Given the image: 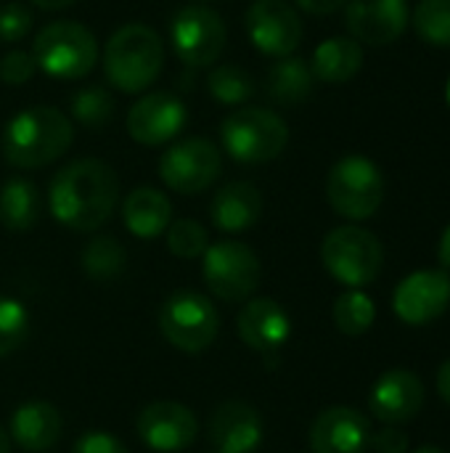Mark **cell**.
<instances>
[{"label": "cell", "mask_w": 450, "mask_h": 453, "mask_svg": "<svg viewBox=\"0 0 450 453\" xmlns=\"http://www.w3.org/2000/svg\"><path fill=\"white\" fill-rule=\"evenodd\" d=\"M119 199L117 173L95 157H82L61 167L48 186L50 215L80 234L98 231Z\"/></svg>", "instance_id": "obj_1"}, {"label": "cell", "mask_w": 450, "mask_h": 453, "mask_svg": "<svg viewBox=\"0 0 450 453\" xmlns=\"http://www.w3.org/2000/svg\"><path fill=\"white\" fill-rule=\"evenodd\" d=\"M74 127L56 106H29L8 119L3 127L0 149L11 167L34 170L56 162L72 143Z\"/></svg>", "instance_id": "obj_2"}, {"label": "cell", "mask_w": 450, "mask_h": 453, "mask_svg": "<svg viewBox=\"0 0 450 453\" xmlns=\"http://www.w3.org/2000/svg\"><path fill=\"white\" fill-rule=\"evenodd\" d=\"M164 66L162 37L141 21L122 24L106 42L103 72L122 93H143Z\"/></svg>", "instance_id": "obj_3"}, {"label": "cell", "mask_w": 450, "mask_h": 453, "mask_svg": "<svg viewBox=\"0 0 450 453\" xmlns=\"http://www.w3.org/2000/svg\"><path fill=\"white\" fill-rule=\"evenodd\" d=\"M220 143L225 154L244 165H260L276 159L289 143V127L284 117L263 106H241L231 111L220 125Z\"/></svg>", "instance_id": "obj_4"}, {"label": "cell", "mask_w": 450, "mask_h": 453, "mask_svg": "<svg viewBox=\"0 0 450 453\" xmlns=\"http://www.w3.org/2000/svg\"><path fill=\"white\" fill-rule=\"evenodd\" d=\"M32 56L56 80H80L98 61V40L80 21H50L34 35Z\"/></svg>", "instance_id": "obj_5"}, {"label": "cell", "mask_w": 450, "mask_h": 453, "mask_svg": "<svg viewBox=\"0 0 450 453\" xmlns=\"http://www.w3.org/2000/svg\"><path fill=\"white\" fill-rule=\"evenodd\" d=\"M324 268L345 287L361 289L379 279L385 265L382 242L361 226H339L321 244Z\"/></svg>", "instance_id": "obj_6"}, {"label": "cell", "mask_w": 450, "mask_h": 453, "mask_svg": "<svg viewBox=\"0 0 450 453\" xmlns=\"http://www.w3.org/2000/svg\"><path fill=\"white\" fill-rule=\"evenodd\" d=\"M326 196L337 215L369 220L385 202V175L369 157H342L326 178Z\"/></svg>", "instance_id": "obj_7"}, {"label": "cell", "mask_w": 450, "mask_h": 453, "mask_svg": "<svg viewBox=\"0 0 450 453\" xmlns=\"http://www.w3.org/2000/svg\"><path fill=\"white\" fill-rule=\"evenodd\" d=\"M159 329L172 348L183 353H204L220 332V316L210 297L183 289L162 303Z\"/></svg>", "instance_id": "obj_8"}, {"label": "cell", "mask_w": 450, "mask_h": 453, "mask_svg": "<svg viewBox=\"0 0 450 453\" xmlns=\"http://www.w3.org/2000/svg\"><path fill=\"white\" fill-rule=\"evenodd\" d=\"M202 257H204L202 273L215 297L225 303H241L257 289L260 257L244 242L225 239V242L210 244Z\"/></svg>", "instance_id": "obj_9"}, {"label": "cell", "mask_w": 450, "mask_h": 453, "mask_svg": "<svg viewBox=\"0 0 450 453\" xmlns=\"http://www.w3.org/2000/svg\"><path fill=\"white\" fill-rule=\"evenodd\" d=\"M223 173V154L207 138H186L172 143L159 159V178L178 194H202Z\"/></svg>", "instance_id": "obj_10"}, {"label": "cell", "mask_w": 450, "mask_h": 453, "mask_svg": "<svg viewBox=\"0 0 450 453\" xmlns=\"http://www.w3.org/2000/svg\"><path fill=\"white\" fill-rule=\"evenodd\" d=\"M170 40L175 56L188 66H210L220 58L228 29L217 11L207 5H186L170 24Z\"/></svg>", "instance_id": "obj_11"}, {"label": "cell", "mask_w": 450, "mask_h": 453, "mask_svg": "<svg viewBox=\"0 0 450 453\" xmlns=\"http://www.w3.org/2000/svg\"><path fill=\"white\" fill-rule=\"evenodd\" d=\"M252 45L265 56H292L302 42V21L286 0H255L244 16Z\"/></svg>", "instance_id": "obj_12"}, {"label": "cell", "mask_w": 450, "mask_h": 453, "mask_svg": "<svg viewBox=\"0 0 450 453\" xmlns=\"http://www.w3.org/2000/svg\"><path fill=\"white\" fill-rule=\"evenodd\" d=\"M188 122L186 104L167 93L154 90L141 96L127 111V133L141 146H164L170 143Z\"/></svg>", "instance_id": "obj_13"}, {"label": "cell", "mask_w": 450, "mask_h": 453, "mask_svg": "<svg viewBox=\"0 0 450 453\" xmlns=\"http://www.w3.org/2000/svg\"><path fill=\"white\" fill-rule=\"evenodd\" d=\"M450 305V276L448 271H416L406 276L395 295H393V311L403 324L424 326L435 319H440Z\"/></svg>", "instance_id": "obj_14"}, {"label": "cell", "mask_w": 450, "mask_h": 453, "mask_svg": "<svg viewBox=\"0 0 450 453\" xmlns=\"http://www.w3.org/2000/svg\"><path fill=\"white\" fill-rule=\"evenodd\" d=\"M345 21L358 42L382 48L395 42L406 32L411 21V8L408 0H347Z\"/></svg>", "instance_id": "obj_15"}, {"label": "cell", "mask_w": 450, "mask_h": 453, "mask_svg": "<svg viewBox=\"0 0 450 453\" xmlns=\"http://www.w3.org/2000/svg\"><path fill=\"white\" fill-rule=\"evenodd\" d=\"M138 435L156 453H175L188 449L199 435V422L191 409L175 401L149 403L138 414Z\"/></svg>", "instance_id": "obj_16"}, {"label": "cell", "mask_w": 450, "mask_h": 453, "mask_svg": "<svg viewBox=\"0 0 450 453\" xmlns=\"http://www.w3.org/2000/svg\"><path fill=\"white\" fill-rule=\"evenodd\" d=\"M424 406V385L408 369H390L385 372L369 395L371 414L385 425H406L419 417Z\"/></svg>", "instance_id": "obj_17"}, {"label": "cell", "mask_w": 450, "mask_h": 453, "mask_svg": "<svg viewBox=\"0 0 450 453\" xmlns=\"http://www.w3.org/2000/svg\"><path fill=\"white\" fill-rule=\"evenodd\" d=\"M207 438L215 453H255L263 443V419L247 401H225L212 411Z\"/></svg>", "instance_id": "obj_18"}, {"label": "cell", "mask_w": 450, "mask_h": 453, "mask_svg": "<svg viewBox=\"0 0 450 453\" xmlns=\"http://www.w3.org/2000/svg\"><path fill=\"white\" fill-rule=\"evenodd\" d=\"M371 443L369 419L350 406H332L321 411L310 427L313 453H366Z\"/></svg>", "instance_id": "obj_19"}, {"label": "cell", "mask_w": 450, "mask_h": 453, "mask_svg": "<svg viewBox=\"0 0 450 453\" xmlns=\"http://www.w3.org/2000/svg\"><path fill=\"white\" fill-rule=\"evenodd\" d=\"M239 337L247 348L263 356H273L281 350V345L292 334V321L289 313L271 297H257L249 300L236 319Z\"/></svg>", "instance_id": "obj_20"}, {"label": "cell", "mask_w": 450, "mask_h": 453, "mask_svg": "<svg viewBox=\"0 0 450 453\" xmlns=\"http://www.w3.org/2000/svg\"><path fill=\"white\" fill-rule=\"evenodd\" d=\"M263 215V194L249 180H233L223 186L210 207V218L223 234L249 231Z\"/></svg>", "instance_id": "obj_21"}, {"label": "cell", "mask_w": 450, "mask_h": 453, "mask_svg": "<svg viewBox=\"0 0 450 453\" xmlns=\"http://www.w3.org/2000/svg\"><path fill=\"white\" fill-rule=\"evenodd\" d=\"M122 223L138 239H156L172 223V202L154 186H138L122 202Z\"/></svg>", "instance_id": "obj_22"}, {"label": "cell", "mask_w": 450, "mask_h": 453, "mask_svg": "<svg viewBox=\"0 0 450 453\" xmlns=\"http://www.w3.org/2000/svg\"><path fill=\"white\" fill-rule=\"evenodd\" d=\"M64 419L56 406L45 401H32L16 409L11 417V438L24 451L40 453L53 449L61 438Z\"/></svg>", "instance_id": "obj_23"}, {"label": "cell", "mask_w": 450, "mask_h": 453, "mask_svg": "<svg viewBox=\"0 0 450 453\" xmlns=\"http://www.w3.org/2000/svg\"><path fill=\"white\" fill-rule=\"evenodd\" d=\"M363 66V48L355 37H329L313 50V77L326 85H342L353 80Z\"/></svg>", "instance_id": "obj_24"}, {"label": "cell", "mask_w": 450, "mask_h": 453, "mask_svg": "<svg viewBox=\"0 0 450 453\" xmlns=\"http://www.w3.org/2000/svg\"><path fill=\"white\" fill-rule=\"evenodd\" d=\"M42 212V196L40 188L27 178H8L0 186V223L13 231H29Z\"/></svg>", "instance_id": "obj_25"}, {"label": "cell", "mask_w": 450, "mask_h": 453, "mask_svg": "<svg viewBox=\"0 0 450 453\" xmlns=\"http://www.w3.org/2000/svg\"><path fill=\"white\" fill-rule=\"evenodd\" d=\"M313 82H316V77L305 58L284 56L271 66L265 90H268L271 101H276L281 106H297L313 93Z\"/></svg>", "instance_id": "obj_26"}, {"label": "cell", "mask_w": 450, "mask_h": 453, "mask_svg": "<svg viewBox=\"0 0 450 453\" xmlns=\"http://www.w3.org/2000/svg\"><path fill=\"white\" fill-rule=\"evenodd\" d=\"M127 252L114 236H93L82 250V271L93 281H111L125 271Z\"/></svg>", "instance_id": "obj_27"}, {"label": "cell", "mask_w": 450, "mask_h": 453, "mask_svg": "<svg viewBox=\"0 0 450 453\" xmlns=\"http://www.w3.org/2000/svg\"><path fill=\"white\" fill-rule=\"evenodd\" d=\"M210 96L223 106H241L255 96V80L236 64H220L207 77Z\"/></svg>", "instance_id": "obj_28"}, {"label": "cell", "mask_w": 450, "mask_h": 453, "mask_svg": "<svg viewBox=\"0 0 450 453\" xmlns=\"http://www.w3.org/2000/svg\"><path fill=\"white\" fill-rule=\"evenodd\" d=\"M377 319V305L374 300L361 292V289H347L345 295L337 297L334 303V324L342 334L347 337H361L371 329Z\"/></svg>", "instance_id": "obj_29"}, {"label": "cell", "mask_w": 450, "mask_h": 453, "mask_svg": "<svg viewBox=\"0 0 450 453\" xmlns=\"http://www.w3.org/2000/svg\"><path fill=\"white\" fill-rule=\"evenodd\" d=\"M72 117L90 130H101L111 117H114V98L106 88L101 85H85L80 88L72 101H69Z\"/></svg>", "instance_id": "obj_30"}, {"label": "cell", "mask_w": 450, "mask_h": 453, "mask_svg": "<svg viewBox=\"0 0 450 453\" xmlns=\"http://www.w3.org/2000/svg\"><path fill=\"white\" fill-rule=\"evenodd\" d=\"M411 21L427 45L450 48V0H419Z\"/></svg>", "instance_id": "obj_31"}, {"label": "cell", "mask_w": 450, "mask_h": 453, "mask_svg": "<svg viewBox=\"0 0 450 453\" xmlns=\"http://www.w3.org/2000/svg\"><path fill=\"white\" fill-rule=\"evenodd\" d=\"M167 247L175 257L180 260H194L202 257L210 247V234L199 220L191 218H180L175 223L167 226Z\"/></svg>", "instance_id": "obj_32"}, {"label": "cell", "mask_w": 450, "mask_h": 453, "mask_svg": "<svg viewBox=\"0 0 450 453\" xmlns=\"http://www.w3.org/2000/svg\"><path fill=\"white\" fill-rule=\"evenodd\" d=\"M29 332V313L13 297H0V358L11 356Z\"/></svg>", "instance_id": "obj_33"}, {"label": "cell", "mask_w": 450, "mask_h": 453, "mask_svg": "<svg viewBox=\"0 0 450 453\" xmlns=\"http://www.w3.org/2000/svg\"><path fill=\"white\" fill-rule=\"evenodd\" d=\"M32 21H34V16L24 3H19V0L5 3L0 8V42L24 40L29 35V29H32Z\"/></svg>", "instance_id": "obj_34"}, {"label": "cell", "mask_w": 450, "mask_h": 453, "mask_svg": "<svg viewBox=\"0 0 450 453\" xmlns=\"http://www.w3.org/2000/svg\"><path fill=\"white\" fill-rule=\"evenodd\" d=\"M34 72H37V61L32 50H8L0 58V80L5 85H24L34 77Z\"/></svg>", "instance_id": "obj_35"}, {"label": "cell", "mask_w": 450, "mask_h": 453, "mask_svg": "<svg viewBox=\"0 0 450 453\" xmlns=\"http://www.w3.org/2000/svg\"><path fill=\"white\" fill-rule=\"evenodd\" d=\"M72 453H127V449L122 446V441H117L114 435L109 433H85L77 443Z\"/></svg>", "instance_id": "obj_36"}, {"label": "cell", "mask_w": 450, "mask_h": 453, "mask_svg": "<svg viewBox=\"0 0 450 453\" xmlns=\"http://www.w3.org/2000/svg\"><path fill=\"white\" fill-rule=\"evenodd\" d=\"M369 449H374V453H408V435L395 425H387L385 430L371 435Z\"/></svg>", "instance_id": "obj_37"}, {"label": "cell", "mask_w": 450, "mask_h": 453, "mask_svg": "<svg viewBox=\"0 0 450 453\" xmlns=\"http://www.w3.org/2000/svg\"><path fill=\"white\" fill-rule=\"evenodd\" d=\"M305 13H313V16H326V13H334L339 11L347 0H294Z\"/></svg>", "instance_id": "obj_38"}, {"label": "cell", "mask_w": 450, "mask_h": 453, "mask_svg": "<svg viewBox=\"0 0 450 453\" xmlns=\"http://www.w3.org/2000/svg\"><path fill=\"white\" fill-rule=\"evenodd\" d=\"M438 393H440V398L450 406V358L440 366V372H438Z\"/></svg>", "instance_id": "obj_39"}, {"label": "cell", "mask_w": 450, "mask_h": 453, "mask_svg": "<svg viewBox=\"0 0 450 453\" xmlns=\"http://www.w3.org/2000/svg\"><path fill=\"white\" fill-rule=\"evenodd\" d=\"M438 260L443 265V271H450V226L443 231L440 244H438Z\"/></svg>", "instance_id": "obj_40"}, {"label": "cell", "mask_w": 450, "mask_h": 453, "mask_svg": "<svg viewBox=\"0 0 450 453\" xmlns=\"http://www.w3.org/2000/svg\"><path fill=\"white\" fill-rule=\"evenodd\" d=\"M29 3L42 8V11H61V8H69L74 0H29Z\"/></svg>", "instance_id": "obj_41"}, {"label": "cell", "mask_w": 450, "mask_h": 453, "mask_svg": "<svg viewBox=\"0 0 450 453\" xmlns=\"http://www.w3.org/2000/svg\"><path fill=\"white\" fill-rule=\"evenodd\" d=\"M0 453H11V435L0 427Z\"/></svg>", "instance_id": "obj_42"}, {"label": "cell", "mask_w": 450, "mask_h": 453, "mask_svg": "<svg viewBox=\"0 0 450 453\" xmlns=\"http://www.w3.org/2000/svg\"><path fill=\"white\" fill-rule=\"evenodd\" d=\"M414 453H446L440 446H422V449H416Z\"/></svg>", "instance_id": "obj_43"}, {"label": "cell", "mask_w": 450, "mask_h": 453, "mask_svg": "<svg viewBox=\"0 0 450 453\" xmlns=\"http://www.w3.org/2000/svg\"><path fill=\"white\" fill-rule=\"evenodd\" d=\"M448 104H450V82H448Z\"/></svg>", "instance_id": "obj_44"}]
</instances>
